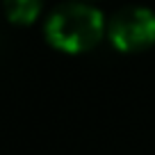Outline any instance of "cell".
Listing matches in <instances>:
<instances>
[{
  "label": "cell",
  "mask_w": 155,
  "mask_h": 155,
  "mask_svg": "<svg viewBox=\"0 0 155 155\" xmlns=\"http://www.w3.org/2000/svg\"><path fill=\"white\" fill-rule=\"evenodd\" d=\"M46 41L55 50L80 55L96 48L107 34V21L98 7L84 0L62 2L48 14L44 25Z\"/></svg>",
  "instance_id": "obj_1"
},
{
  "label": "cell",
  "mask_w": 155,
  "mask_h": 155,
  "mask_svg": "<svg viewBox=\"0 0 155 155\" xmlns=\"http://www.w3.org/2000/svg\"><path fill=\"white\" fill-rule=\"evenodd\" d=\"M107 39L119 53H141L155 46V12L144 5H128L110 16Z\"/></svg>",
  "instance_id": "obj_2"
},
{
  "label": "cell",
  "mask_w": 155,
  "mask_h": 155,
  "mask_svg": "<svg viewBox=\"0 0 155 155\" xmlns=\"http://www.w3.org/2000/svg\"><path fill=\"white\" fill-rule=\"evenodd\" d=\"M2 7L14 25H30L39 18L44 0H2Z\"/></svg>",
  "instance_id": "obj_3"
},
{
  "label": "cell",
  "mask_w": 155,
  "mask_h": 155,
  "mask_svg": "<svg viewBox=\"0 0 155 155\" xmlns=\"http://www.w3.org/2000/svg\"><path fill=\"white\" fill-rule=\"evenodd\" d=\"M84 2H96V0H84Z\"/></svg>",
  "instance_id": "obj_4"
}]
</instances>
